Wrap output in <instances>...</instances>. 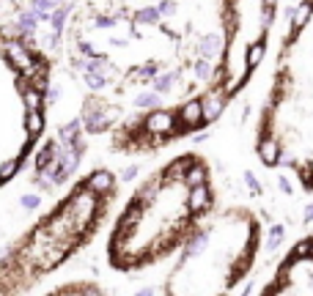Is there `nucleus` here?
I'll use <instances>...</instances> for the list:
<instances>
[{"mask_svg":"<svg viewBox=\"0 0 313 296\" xmlns=\"http://www.w3.org/2000/svg\"><path fill=\"white\" fill-rule=\"evenodd\" d=\"M258 156H261V162L264 165H278V146L272 140H264L261 137V143H258Z\"/></svg>","mask_w":313,"mask_h":296,"instance_id":"nucleus-5","label":"nucleus"},{"mask_svg":"<svg viewBox=\"0 0 313 296\" xmlns=\"http://www.w3.org/2000/svg\"><path fill=\"white\" fill-rule=\"evenodd\" d=\"M278 184H280V190H283V192H286V195H291V187H289V181H286V178H283V176H280V178H278Z\"/></svg>","mask_w":313,"mask_h":296,"instance_id":"nucleus-20","label":"nucleus"},{"mask_svg":"<svg viewBox=\"0 0 313 296\" xmlns=\"http://www.w3.org/2000/svg\"><path fill=\"white\" fill-rule=\"evenodd\" d=\"M25 101H28V110H42V94L36 88H25Z\"/></svg>","mask_w":313,"mask_h":296,"instance_id":"nucleus-13","label":"nucleus"},{"mask_svg":"<svg viewBox=\"0 0 313 296\" xmlns=\"http://www.w3.org/2000/svg\"><path fill=\"white\" fill-rule=\"evenodd\" d=\"M36 25H39V17H36L33 8H30V11H25V14H19L17 28H19V33H22V36H33L36 33Z\"/></svg>","mask_w":313,"mask_h":296,"instance_id":"nucleus-6","label":"nucleus"},{"mask_svg":"<svg viewBox=\"0 0 313 296\" xmlns=\"http://www.w3.org/2000/svg\"><path fill=\"white\" fill-rule=\"evenodd\" d=\"M283 242V225H272L269 228V242H266V249H278V244Z\"/></svg>","mask_w":313,"mask_h":296,"instance_id":"nucleus-11","label":"nucleus"},{"mask_svg":"<svg viewBox=\"0 0 313 296\" xmlns=\"http://www.w3.org/2000/svg\"><path fill=\"white\" fill-rule=\"evenodd\" d=\"M17 167H19V159H11V162H6V167H0V178L3 181H8V178L17 173Z\"/></svg>","mask_w":313,"mask_h":296,"instance_id":"nucleus-15","label":"nucleus"},{"mask_svg":"<svg viewBox=\"0 0 313 296\" xmlns=\"http://www.w3.org/2000/svg\"><path fill=\"white\" fill-rule=\"evenodd\" d=\"M25 126L30 129V135H39V132H42V126H44L42 113H39V110H28V113H25Z\"/></svg>","mask_w":313,"mask_h":296,"instance_id":"nucleus-10","label":"nucleus"},{"mask_svg":"<svg viewBox=\"0 0 313 296\" xmlns=\"http://www.w3.org/2000/svg\"><path fill=\"white\" fill-rule=\"evenodd\" d=\"M245 184H248V187H250V192H253L255 197L261 195V184H258V178H255L253 173H250V170H245Z\"/></svg>","mask_w":313,"mask_h":296,"instance_id":"nucleus-14","label":"nucleus"},{"mask_svg":"<svg viewBox=\"0 0 313 296\" xmlns=\"http://www.w3.org/2000/svg\"><path fill=\"white\" fill-rule=\"evenodd\" d=\"M198 49H201V55H203V58H209V55H214V52L220 49V39L209 36V39H203V42H201V47H198Z\"/></svg>","mask_w":313,"mask_h":296,"instance_id":"nucleus-12","label":"nucleus"},{"mask_svg":"<svg viewBox=\"0 0 313 296\" xmlns=\"http://www.w3.org/2000/svg\"><path fill=\"white\" fill-rule=\"evenodd\" d=\"M85 187H88L91 192H96V195H107V192L116 187V178H113V173H107V170H96V173H91V178L85 181Z\"/></svg>","mask_w":313,"mask_h":296,"instance_id":"nucleus-3","label":"nucleus"},{"mask_svg":"<svg viewBox=\"0 0 313 296\" xmlns=\"http://www.w3.org/2000/svg\"><path fill=\"white\" fill-rule=\"evenodd\" d=\"M135 176H137V167H126V170H124V176H121V178H124V181H132Z\"/></svg>","mask_w":313,"mask_h":296,"instance_id":"nucleus-19","label":"nucleus"},{"mask_svg":"<svg viewBox=\"0 0 313 296\" xmlns=\"http://www.w3.org/2000/svg\"><path fill=\"white\" fill-rule=\"evenodd\" d=\"M22 206L25 208H36V206H39V195H25L22 197Z\"/></svg>","mask_w":313,"mask_h":296,"instance_id":"nucleus-18","label":"nucleus"},{"mask_svg":"<svg viewBox=\"0 0 313 296\" xmlns=\"http://www.w3.org/2000/svg\"><path fill=\"white\" fill-rule=\"evenodd\" d=\"M135 107H140V110H146V107H160V94H157V91L137 94L135 96Z\"/></svg>","mask_w":313,"mask_h":296,"instance_id":"nucleus-9","label":"nucleus"},{"mask_svg":"<svg viewBox=\"0 0 313 296\" xmlns=\"http://www.w3.org/2000/svg\"><path fill=\"white\" fill-rule=\"evenodd\" d=\"M173 83H176V71H168V74H157L154 77V91L157 94H165V91L173 88Z\"/></svg>","mask_w":313,"mask_h":296,"instance_id":"nucleus-8","label":"nucleus"},{"mask_svg":"<svg viewBox=\"0 0 313 296\" xmlns=\"http://www.w3.org/2000/svg\"><path fill=\"white\" fill-rule=\"evenodd\" d=\"M184 181H187V187H195V184H203V181H206V165H203L201 159H195L192 165H189V170L184 173Z\"/></svg>","mask_w":313,"mask_h":296,"instance_id":"nucleus-4","label":"nucleus"},{"mask_svg":"<svg viewBox=\"0 0 313 296\" xmlns=\"http://www.w3.org/2000/svg\"><path fill=\"white\" fill-rule=\"evenodd\" d=\"M305 222H313V206L305 208Z\"/></svg>","mask_w":313,"mask_h":296,"instance_id":"nucleus-21","label":"nucleus"},{"mask_svg":"<svg viewBox=\"0 0 313 296\" xmlns=\"http://www.w3.org/2000/svg\"><path fill=\"white\" fill-rule=\"evenodd\" d=\"M225 94L220 88H212L206 96L201 99V110H203V124H212L214 118H217L220 113L225 110Z\"/></svg>","mask_w":313,"mask_h":296,"instance_id":"nucleus-1","label":"nucleus"},{"mask_svg":"<svg viewBox=\"0 0 313 296\" xmlns=\"http://www.w3.org/2000/svg\"><path fill=\"white\" fill-rule=\"evenodd\" d=\"M160 19H162V14H160V8L157 6H146V8H137L135 11V22L151 25V22H160Z\"/></svg>","mask_w":313,"mask_h":296,"instance_id":"nucleus-7","label":"nucleus"},{"mask_svg":"<svg viewBox=\"0 0 313 296\" xmlns=\"http://www.w3.org/2000/svg\"><path fill=\"white\" fill-rule=\"evenodd\" d=\"M157 8H160L162 17H171V14H176V0H162Z\"/></svg>","mask_w":313,"mask_h":296,"instance_id":"nucleus-16","label":"nucleus"},{"mask_svg":"<svg viewBox=\"0 0 313 296\" xmlns=\"http://www.w3.org/2000/svg\"><path fill=\"white\" fill-rule=\"evenodd\" d=\"M209 71H212V66H209V60H198V63H195V74H198V77H209Z\"/></svg>","mask_w":313,"mask_h":296,"instance_id":"nucleus-17","label":"nucleus"},{"mask_svg":"<svg viewBox=\"0 0 313 296\" xmlns=\"http://www.w3.org/2000/svg\"><path fill=\"white\" fill-rule=\"evenodd\" d=\"M209 206H212V190H209V184L203 181V184L189 187V208L198 214V211H206Z\"/></svg>","mask_w":313,"mask_h":296,"instance_id":"nucleus-2","label":"nucleus"}]
</instances>
